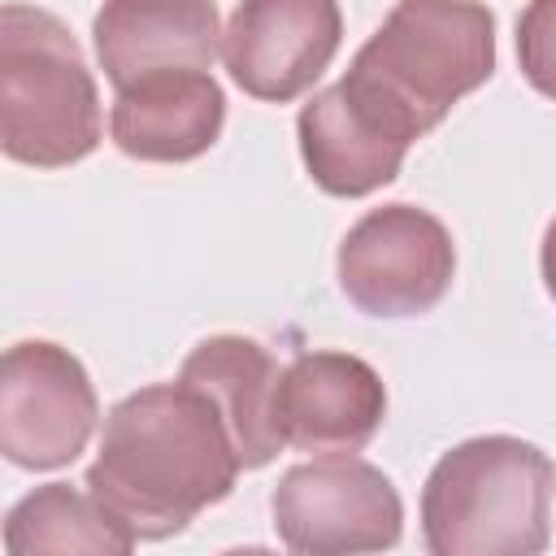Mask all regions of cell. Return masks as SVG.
I'll return each instance as SVG.
<instances>
[{
  "instance_id": "1",
  "label": "cell",
  "mask_w": 556,
  "mask_h": 556,
  "mask_svg": "<svg viewBox=\"0 0 556 556\" xmlns=\"http://www.w3.org/2000/svg\"><path fill=\"white\" fill-rule=\"evenodd\" d=\"M239 452L217 404L174 378L139 387L104 417L87 491L109 504L139 539L182 534L239 478Z\"/></svg>"
},
{
  "instance_id": "2",
  "label": "cell",
  "mask_w": 556,
  "mask_h": 556,
  "mask_svg": "<svg viewBox=\"0 0 556 556\" xmlns=\"http://www.w3.org/2000/svg\"><path fill=\"white\" fill-rule=\"evenodd\" d=\"M491 74L495 13L482 0H395L339 91L374 130L413 148Z\"/></svg>"
},
{
  "instance_id": "3",
  "label": "cell",
  "mask_w": 556,
  "mask_h": 556,
  "mask_svg": "<svg viewBox=\"0 0 556 556\" xmlns=\"http://www.w3.org/2000/svg\"><path fill=\"white\" fill-rule=\"evenodd\" d=\"M552 456L517 434H478L443 452L421 486V539L434 556H539L552 543Z\"/></svg>"
},
{
  "instance_id": "4",
  "label": "cell",
  "mask_w": 556,
  "mask_h": 556,
  "mask_svg": "<svg viewBox=\"0 0 556 556\" xmlns=\"http://www.w3.org/2000/svg\"><path fill=\"white\" fill-rule=\"evenodd\" d=\"M104 139L100 91L70 26L35 4L0 9V148L30 169H65Z\"/></svg>"
},
{
  "instance_id": "5",
  "label": "cell",
  "mask_w": 556,
  "mask_h": 556,
  "mask_svg": "<svg viewBox=\"0 0 556 556\" xmlns=\"http://www.w3.org/2000/svg\"><path fill=\"white\" fill-rule=\"evenodd\" d=\"M269 508L278 539L304 556L387 552L404 530L395 482L352 452H326L291 465L278 478Z\"/></svg>"
},
{
  "instance_id": "6",
  "label": "cell",
  "mask_w": 556,
  "mask_h": 556,
  "mask_svg": "<svg viewBox=\"0 0 556 556\" xmlns=\"http://www.w3.org/2000/svg\"><path fill=\"white\" fill-rule=\"evenodd\" d=\"M334 274L361 313L417 317L447 295L456 243L434 213L417 204H382L348 226Z\"/></svg>"
},
{
  "instance_id": "7",
  "label": "cell",
  "mask_w": 556,
  "mask_h": 556,
  "mask_svg": "<svg viewBox=\"0 0 556 556\" xmlns=\"http://www.w3.org/2000/svg\"><path fill=\"white\" fill-rule=\"evenodd\" d=\"M100 417L83 361L48 339H22L0 361V452L17 469L74 465Z\"/></svg>"
},
{
  "instance_id": "8",
  "label": "cell",
  "mask_w": 556,
  "mask_h": 556,
  "mask_svg": "<svg viewBox=\"0 0 556 556\" xmlns=\"http://www.w3.org/2000/svg\"><path fill=\"white\" fill-rule=\"evenodd\" d=\"M339 43V0H239L222 30V61L239 91L265 104H287L313 91Z\"/></svg>"
},
{
  "instance_id": "9",
  "label": "cell",
  "mask_w": 556,
  "mask_h": 556,
  "mask_svg": "<svg viewBox=\"0 0 556 556\" xmlns=\"http://www.w3.org/2000/svg\"><path fill=\"white\" fill-rule=\"evenodd\" d=\"M387 417L378 369L352 352H300L274 387V426L295 452H361Z\"/></svg>"
},
{
  "instance_id": "10",
  "label": "cell",
  "mask_w": 556,
  "mask_h": 556,
  "mask_svg": "<svg viewBox=\"0 0 556 556\" xmlns=\"http://www.w3.org/2000/svg\"><path fill=\"white\" fill-rule=\"evenodd\" d=\"M226 122V96L208 70L169 65L117 87L109 135L117 152L148 165H178L204 156Z\"/></svg>"
},
{
  "instance_id": "11",
  "label": "cell",
  "mask_w": 556,
  "mask_h": 556,
  "mask_svg": "<svg viewBox=\"0 0 556 556\" xmlns=\"http://www.w3.org/2000/svg\"><path fill=\"white\" fill-rule=\"evenodd\" d=\"M100 70L126 87L152 70H208L222 52V17L213 0H104L91 22Z\"/></svg>"
},
{
  "instance_id": "12",
  "label": "cell",
  "mask_w": 556,
  "mask_h": 556,
  "mask_svg": "<svg viewBox=\"0 0 556 556\" xmlns=\"http://www.w3.org/2000/svg\"><path fill=\"white\" fill-rule=\"evenodd\" d=\"M278 374L282 369L274 365L269 348L248 334H208L187 352L178 369V378L200 387L226 417L243 469H261L287 447L274 426Z\"/></svg>"
},
{
  "instance_id": "13",
  "label": "cell",
  "mask_w": 556,
  "mask_h": 556,
  "mask_svg": "<svg viewBox=\"0 0 556 556\" xmlns=\"http://www.w3.org/2000/svg\"><path fill=\"white\" fill-rule=\"evenodd\" d=\"M295 135H300V161L308 178L339 200H361L395 182L408 156V148L391 143L348 104L339 83L326 91H313V100L295 117Z\"/></svg>"
},
{
  "instance_id": "14",
  "label": "cell",
  "mask_w": 556,
  "mask_h": 556,
  "mask_svg": "<svg viewBox=\"0 0 556 556\" xmlns=\"http://www.w3.org/2000/svg\"><path fill=\"white\" fill-rule=\"evenodd\" d=\"M139 534L91 491H74L70 482H43L22 495L4 517V552H91V556H126Z\"/></svg>"
},
{
  "instance_id": "15",
  "label": "cell",
  "mask_w": 556,
  "mask_h": 556,
  "mask_svg": "<svg viewBox=\"0 0 556 556\" xmlns=\"http://www.w3.org/2000/svg\"><path fill=\"white\" fill-rule=\"evenodd\" d=\"M517 65L526 83L556 100V0H530L517 17Z\"/></svg>"
},
{
  "instance_id": "16",
  "label": "cell",
  "mask_w": 556,
  "mask_h": 556,
  "mask_svg": "<svg viewBox=\"0 0 556 556\" xmlns=\"http://www.w3.org/2000/svg\"><path fill=\"white\" fill-rule=\"evenodd\" d=\"M539 269H543V287H547V295L556 300V217H552V222H547V230H543Z\"/></svg>"
}]
</instances>
